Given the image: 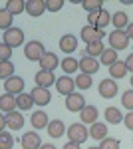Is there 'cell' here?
<instances>
[{
    "label": "cell",
    "instance_id": "obj_1",
    "mask_svg": "<svg viewBox=\"0 0 133 149\" xmlns=\"http://www.w3.org/2000/svg\"><path fill=\"white\" fill-rule=\"evenodd\" d=\"M66 135H68V139H70L72 143L81 145V143L89 137V129H86L84 123H72V125L66 129Z\"/></svg>",
    "mask_w": 133,
    "mask_h": 149
},
{
    "label": "cell",
    "instance_id": "obj_2",
    "mask_svg": "<svg viewBox=\"0 0 133 149\" xmlns=\"http://www.w3.org/2000/svg\"><path fill=\"white\" fill-rule=\"evenodd\" d=\"M44 54H46V48L40 40H32V42L24 44V56L30 62H40Z\"/></svg>",
    "mask_w": 133,
    "mask_h": 149
},
{
    "label": "cell",
    "instance_id": "obj_3",
    "mask_svg": "<svg viewBox=\"0 0 133 149\" xmlns=\"http://www.w3.org/2000/svg\"><path fill=\"white\" fill-rule=\"evenodd\" d=\"M2 42H4V44H8L10 48L22 46V44H24V30H22V28H14V26H12L10 30H6V32H4Z\"/></svg>",
    "mask_w": 133,
    "mask_h": 149
},
{
    "label": "cell",
    "instance_id": "obj_4",
    "mask_svg": "<svg viewBox=\"0 0 133 149\" xmlns=\"http://www.w3.org/2000/svg\"><path fill=\"white\" fill-rule=\"evenodd\" d=\"M107 40H109L111 48H113L115 52L125 50V48L129 46V38H127V34H125V30H113V32L107 36Z\"/></svg>",
    "mask_w": 133,
    "mask_h": 149
},
{
    "label": "cell",
    "instance_id": "obj_5",
    "mask_svg": "<svg viewBox=\"0 0 133 149\" xmlns=\"http://www.w3.org/2000/svg\"><path fill=\"white\" fill-rule=\"evenodd\" d=\"M79 36H81V40H84L86 46H88V44H93V42H101V40L105 38V32L93 28V26H84L81 32H79Z\"/></svg>",
    "mask_w": 133,
    "mask_h": 149
},
{
    "label": "cell",
    "instance_id": "obj_6",
    "mask_svg": "<svg viewBox=\"0 0 133 149\" xmlns=\"http://www.w3.org/2000/svg\"><path fill=\"white\" fill-rule=\"evenodd\" d=\"M79 72L86 74V76H93L100 72V60L95 58H89V56H81L79 58Z\"/></svg>",
    "mask_w": 133,
    "mask_h": 149
},
{
    "label": "cell",
    "instance_id": "obj_7",
    "mask_svg": "<svg viewBox=\"0 0 133 149\" xmlns=\"http://www.w3.org/2000/svg\"><path fill=\"white\" fill-rule=\"evenodd\" d=\"M97 90H100V95H101V97L111 100V97H115V95H117V81L111 80V78H105V80L100 81Z\"/></svg>",
    "mask_w": 133,
    "mask_h": 149
},
{
    "label": "cell",
    "instance_id": "obj_8",
    "mask_svg": "<svg viewBox=\"0 0 133 149\" xmlns=\"http://www.w3.org/2000/svg\"><path fill=\"white\" fill-rule=\"evenodd\" d=\"M4 92L10 93V95H20L24 92V78L20 76H12L4 81Z\"/></svg>",
    "mask_w": 133,
    "mask_h": 149
},
{
    "label": "cell",
    "instance_id": "obj_9",
    "mask_svg": "<svg viewBox=\"0 0 133 149\" xmlns=\"http://www.w3.org/2000/svg\"><path fill=\"white\" fill-rule=\"evenodd\" d=\"M30 95H32V100H34V105H38V107H44V105H48V103L52 102V93H50V90L38 88V86L30 92Z\"/></svg>",
    "mask_w": 133,
    "mask_h": 149
},
{
    "label": "cell",
    "instance_id": "obj_10",
    "mask_svg": "<svg viewBox=\"0 0 133 149\" xmlns=\"http://www.w3.org/2000/svg\"><path fill=\"white\" fill-rule=\"evenodd\" d=\"M22 149H40L42 147V137L38 135V131H26L20 139Z\"/></svg>",
    "mask_w": 133,
    "mask_h": 149
},
{
    "label": "cell",
    "instance_id": "obj_11",
    "mask_svg": "<svg viewBox=\"0 0 133 149\" xmlns=\"http://www.w3.org/2000/svg\"><path fill=\"white\" fill-rule=\"evenodd\" d=\"M56 90H58V93H62V95H70V93H74V90H76V81L72 80L70 76H60L58 80H56Z\"/></svg>",
    "mask_w": 133,
    "mask_h": 149
},
{
    "label": "cell",
    "instance_id": "obj_12",
    "mask_svg": "<svg viewBox=\"0 0 133 149\" xmlns=\"http://www.w3.org/2000/svg\"><path fill=\"white\" fill-rule=\"evenodd\" d=\"M84 107H86V100H84L81 93L74 92L66 97V109L68 111H81Z\"/></svg>",
    "mask_w": 133,
    "mask_h": 149
},
{
    "label": "cell",
    "instance_id": "obj_13",
    "mask_svg": "<svg viewBox=\"0 0 133 149\" xmlns=\"http://www.w3.org/2000/svg\"><path fill=\"white\" fill-rule=\"evenodd\" d=\"M60 50L64 52V54H74L76 50H78V38L74 34H64L60 38Z\"/></svg>",
    "mask_w": 133,
    "mask_h": 149
},
{
    "label": "cell",
    "instance_id": "obj_14",
    "mask_svg": "<svg viewBox=\"0 0 133 149\" xmlns=\"http://www.w3.org/2000/svg\"><path fill=\"white\" fill-rule=\"evenodd\" d=\"M38 64H40V70H44V72H54L60 64V58L56 56L54 52H46Z\"/></svg>",
    "mask_w": 133,
    "mask_h": 149
},
{
    "label": "cell",
    "instance_id": "obj_15",
    "mask_svg": "<svg viewBox=\"0 0 133 149\" xmlns=\"http://www.w3.org/2000/svg\"><path fill=\"white\" fill-rule=\"evenodd\" d=\"M34 81H36V86H38V88H44V90H48L52 84H56L54 72H44V70H40V72L34 76Z\"/></svg>",
    "mask_w": 133,
    "mask_h": 149
},
{
    "label": "cell",
    "instance_id": "obj_16",
    "mask_svg": "<svg viewBox=\"0 0 133 149\" xmlns=\"http://www.w3.org/2000/svg\"><path fill=\"white\" fill-rule=\"evenodd\" d=\"M26 12L38 18L46 12V0H26Z\"/></svg>",
    "mask_w": 133,
    "mask_h": 149
},
{
    "label": "cell",
    "instance_id": "obj_17",
    "mask_svg": "<svg viewBox=\"0 0 133 149\" xmlns=\"http://www.w3.org/2000/svg\"><path fill=\"white\" fill-rule=\"evenodd\" d=\"M97 115H100V111H97V107L95 105H86L81 111H79V119H81V123H95L97 121Z\"/></svg>",
    "mask_w": 133,
    "mask_h": 149
},
{
    "label": "cell",
    "instance_id": "obj_18",
    "mask_svg": "<svg viewBox=\"0 0 133 149\" xmlns=\"http://www.w3.org/2000/svg\"><path fill=\"white\" fill-rule=\"evenodd\" d=\"M46 129H48V135L52 139H58V137H62V135L66 133V125H64L62 119H52Z\"/></svg>",
    "mask_w": 133,
    "mask_h": 149
},
{
    "label": "cell",
    "instance_id": "obj_19",
    "mask_svg": "<svg viewBox=\"0 0 133 149\" xmlns=\"http://www.w3.org/2000/svg\"><path fill=\"white\" fill-rule=\"evenodd\" d=\"M30 123L34 125V129H44V127H48V123H50V119H48V113L46 111H42V109H38V111H34L32 117H30Z\"/></svg>",
    "mask_w": 133,
    "mask_h": 149
},
{
    "label": "cell",
    "instance_id": "obj_20",
    "mask_svg": "<svg viewBox=\"0 0 133 149\" xmlns=\"http://www.w3.org/2000/svg\"><path fill=\"white\" fill-rule=\"evenodd\" d=\"M0 111H6V115L16 111V95L10 93H2L0 95Z\"/></svg>",
    "mask_w": 133,
    "mask_h": 149
},
{
    "label": "cell",
    "instance_id": "obj_21",
    "mask_svg": "<svg viewBox=\"0 0 133 149\" xmlns=\"http://www.w3.org/2000/svg\"><path fill=\"white\" fill-rule=\"evenodd\" d=\"M24 125V117L20 111H12V113L6 115V127L12 129V131H18V129H22Z\"/></svg>",
    "mask_w": 133,
    "mask_h": 149
},
{
    "label": "cell",
    "instance_id": "obj_22",
    "mask_svg": "<svg viewBox=\"0 0 133 149\" xmlns=\"http://www.w3.org/2000/svg\"><path fill=\"white\" fill-rule=\"evenodd\" d=\"M103 117H105V121H107V123H111V125H117V123H121V121H123V113L117 109V107H113V105L105 107Z\"/></svg>",
    "mask_w": 133,
    "mask_h": 149
},
{
    "label": "cell",
    "instance_id": "obj_23",
    "mask_svg": "<svg viewBox=\"0 0 133 149\" xmlns=\"http://www.w3.org/2000/svg\"><path fill=\"white\" fill-rule=\"evenodd\" d=\"M111 24L115 26V30H125L129 26V18H127V12H113L111 14Z\"/></svg>",
    "mask_w": 133,
    "mask_h": 149
},
{
    "label": "cell",
    "instance_id": "obj_24",
    "mask_svg": "<svg viewBox=\"0 0 133 149\" xmlns=\"http://www.w3.org/2000/svg\"><path fill=\"white\" fill-rule=\"evenodd\" d=\"M109 76H111V80H121L123 76H127V66H125V62L117 60L115 64H111L109 66Z\"/></svg>",
    "mask_w": 133,
    "mask_h": 149
},
{
    "label": "cell",
    "instance_id": "obj_25",
    "mask_svg": "<svg viewBox=\"0 0 133 149\" xmlns=\"http://www.w3.org/2000/svg\"><path fill=\"white\" fill-rule=\"evenodd\" d=\"M16 107H18V109H22V111H26V109H32V107H34L32 95H30L28 92H22L20 95H16Z\"/></svg>",
    "mask_w": 133,
    "mask_h": 149
},
{
    "label": "cell",
    "instance_id": "obj_26",
    "mask_svg": "<svg viewBox=\"0 0 133 149\" xmlns=\"http://www.w3.org/2000/svg\"><path fill=\"white\" fill-rule=\"evenodd\" d=\"M62 70H64L66 76L76 74V72L79 70V60H76V58H72V56H66L64 60H62Z\"/></svg>",
    "mask_w": 133,
    "mask_h": 149
},
{
    "label": "cell",
    "instance_id": "obj_27",
    "mask_svg": "<svg viewBox=\"0 0 133 149\" xmlns=\"http://www.w3.org/2000/svg\"><path fill=\"white\" fill-rule=\"evenodd\" d=\"M89 137L97 139V141H101V139L107 137V123H93L91 125V129H89Z\"/></svg>",
    "mask_w": 133,
    "mask_h": 149
},
{
    "label": "cell",
    "instance_id": "obj_28",
    "mask_svg": "<svg viewBox=\"0 0 133 149\" xmlns=\"http://www.w3.org/2000/svg\"><path fill=\"white\" fill-rule=\"evenodd\" d=\"M111 24V12H107L105 8L97 12V20H95V28L97 30H103Z\"/></svg>",
    "mask_w": 133,
    "mask_h": 149
},
{
    "label": "cell",
    "instance_id": "obj_29",
    "mask_svg": "<svg viewBox=\"0 0 133 149\" xmlns=\"http://www.w3.org/2000/svg\"><path fill=\"white\" fill-rule=\"evenodd\" d=\"M105 52V48L101 42H93V44H88L86 46V52H84V56H89V58H101V54Z\"/></svg>",
    "mask_w": 133,
    "mask_h": 149
},
{
    "label": "cell",
    "instance_id": "obj_30",
    "mask_svg": "<svg viewBox=\"0 0 133 149\" xmlns=\"http://www.w3.org/2000/svg\"><path fill=\"white\" fill-rule=\"evenodd\" d=\"M6 10L10 12L12 16L14 14H22V10L26 12V2L24 0H8L6 2Z\"/></svg>",
    "mask_w": 133,
    "mask_h": 149
},
{
    "label": "cell",
    "instance_id": "obj_31",
    "mask_svg": "<svg viewBox=\"0 0 133 149\" xmlns=\"http://www.w3.org/2000/svg\"><path fill=\"white\" fill-rule=\"evenodd\" d=\"M12 20H14V16H12L10 12L6 10V8H0V28L4 32L12 28Z\"/></svg>",
    "mask_w": 133,
    "mask_h": 149
},
{
    "label": "cell",
    "instance_id": "obj_32",
    "mask_svg": "<svg viewBox=\"0 0 133 149\" xmlns=\"http://www.w3.org/2000/svg\"><path fill=\"white\" fill-rule=\"evenodd\" d=\"M14 76V64L12 62H0V80H8Z\"/></svg>",
    "mask_w": 133,
    "mask_h": 149
},
{
    "label": "cell",
    "instance_id": "obj_33",
    "mask_svg": "<svg viewBox=\"0 0 133 149\" xmlns=\"http://www.w3.org/2000/svg\"><path fill=\"white\" fill-rule=\"evenodd\" d=\"M74 81H76V88H78V90H84V92L89 90L91 84H93V81H91V76H86V74H79Z\"/></svg>",
    "mask_w": 133,
    "mask_h": 149
},
{
    "label": "cell",
    "instance_id": "obj_34",
    "mask_svg": "<svg viewBox=\"0 0 133 149\" xmlns=\"http://www.w3.org/2000/svg\"><path fill=\"white\" fill-rule=\"evenodd\" d=\"M115 62H117V52H115L113 48H105V52L101 54V64L111 66V64H115Z\"/></svg>",
    "mask_w": 133,
    "mask_h": 149
},
{
    "label": "cell",
    "instance_id": "obj_35",
    "mask_svg": "<svg viewBox=\"0 0 133 149\" xmlns=\"http://www.w3.org/2000/svg\"><path fill=\"white\" fill-rule=\"evenodd\" d=\"M14 147V137L8 131H0V149H12Z\"/></svg>",
    "mask_w": 133,
    "mask_h": 149
},
{
    "label": "cell",
    "instance_id": "obj_36",
    "mask_svg": "<svg viewBox=\"0 0 133 149\" xmlns=\"http://www.w3.org/2000/svg\"><path fill=\"white\" fill-rule=\"evenodd\" d=\"M119 147H121V143L117 137H105L100 143V149H119Z\"/></svg>",
    "mask_w": 133,
    "mask_h": 149
},
{
    "label": "cell",
    "instance_id": "obj_37",
    "mask_svg": "<svg viewBox=\"0 0 133 149\" xmlns=\"http://www.w3.org/2000/svg\"><path fill=\"white\" fill-rule=\"evenodd\" d=\"M81 6H84V10L88 12H100L103 10V6H101V2L100 0H86V2H81Z\"/></svg>",
    "mask_w": 133,
    "mask_h": 149
},
{
    "label": "cell",
    "instance_id": "obj_38",
    "mask_svg": "<svg viewBox=\"0 0 133 149\" xmlns=\"http://www.w3.org/2000/svg\"><path fill=\"white\" fill-rule=\"evenodd\" d=\"M64 8V0H46V10L48 12H60Z\"/></svg>",
    "mask_w": 133,
    "mask_h": 149
},
{
    "label": "cell",
    "instance_id": "obj_39",
    "mask_svg": "<svg viewBox=\"0 0 133 149\" xmlns=\"http://www.w3.org/2000/svg\"><path fill=\"white\" fill-rule=\"evenodd\" d=\"M121 105H123V107H127L129 111H133V90L123 92V95H121Z\"/></svg>",
    "mask_w": 133,
    "mask_h": 149
},
{
    "label": "cell",
    "instance_id": "obj_40",
    "mask_svg": "<svg viewBox=\"0 0 133 149\" xmlns=\"http://www.w3.org/2000/svg\"><path fill=\"white\" fill-rule=\"evenodd\" d=\"M12 58V48L8 46V44H0V62H10Z\"/></svg>",
    "mask_w": 133,
    "mask_h": 149
},
{
    "label": "cell",
    "instance_id": "obj_41",
    "mask_svg": "<svg viewBox=\"0 0 133 149\" xmlns=\"http://www.w3.org/2000/svg\"><path fill=\"white\" fill-rule=\"evenodd\" d=\"M123 123H125V127H127L129 131H133V111H129L127 115H123Z\"/></svg>",
    "mask_w": 133,
    "mask_h": 149
},
{
    "label": "cell",
    "instance_id": "obj_42",
    "mask_svg": "<svg viewBox=\"0 0 133 149\" xmlns=\"http://www.w3.org/2000/svg\"><path fill=\"white\" fill-rule=\"evenodd\" d=\"M125 66H127V72L133 74V54H129V56L125 58Z\"/></svg>",
    "mask_w": 133,
    "mask_h": 149
},
{
    "label": "cell",
    "instance_id": "obj_43",
    "mask_svg": "<svg viewBox=\"0 0 133 149\" xmlns=\"http://www.w3.org/2000/svg\"><path fill=\"white\" fill-rule=\"evenodd\" d=\"M0 131H6V115L0 113Z\"/></svg>",
    "mask_w": 133,
    "mask_h": 149
},
{
    "label": "cell",
    "instance_id": "obj_44",
    "mask_svg": "<svg viewBox=\"0 0 133 149\" xmlns=\"http://www.w3.org/2000/svg\"><path fill=\"white\" fill-rule=\"evenodd\" d=\"M125 34H127V38H129V40H133V22H129V26L125 28Z\"/></svg>",
    "mask_w": 133,
    "mask_h": 149
},
{
    "label": "cell",
    "instance_id": "obj_45",
    "mask_svg": "<svg viewBox=\"0 0 133 149\" xmlns=\"http://www.w3.org/2000/svg\"><path fill=\"white\" fill-rule=\"evenodd\" d=\"M64 149H79L78 143H72V141H68L66 145H64Z\"/></svg>",
    "mask_w": 133,
    "mask_h": 149
},
{
    "label": "cell",
    "instance_id": "obj_46",
    "mask_svg": "<svg viewBox=\"0 0 133 149\" xmlns=\"http://www.w3.org/2000/svg\"><path fill=\"white\" fill-rule=\"evenodd\" d=\"M40 149H56V145L54 143H42V147Z\"/></svg>",
    "mask_w": 133,
    "mask_h": 149
},
{
    "label": "cell",
    "instance_id": "obj_47",
    "mask_svg": "<svg viewBox=\"0 0 133 149\" xmlns=\"http://www.w3.org/2000/svg\"><path fill=\"white\" fill-rule=\"evenodd\" d=\"M88 149H100V145H91V147H88Z\"/></svg>",
    "mask_w": 133,
    "mask_h": 149
},
{
    "label": "cell",
    "instance_id": "obj_48",
    "mask_svg": "<svg viewBox=\"0 0 133 149\" xmlns=\"http://www.w3.org/2000/svg\"><path fill=\"white\" fill-rule=\"evenodd\" d=\"M131 90H133V76H131Z\"/></svg>",
    "mask_w": 133,
    "mask_h": 149
}]
</instances>
